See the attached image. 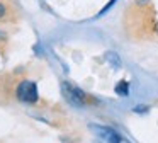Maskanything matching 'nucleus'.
<instances>
[{
  "instance_id": "nucleus-3",
  "label": "nucleus",
  "mask_w": 158,
  "mask_h": 143,
  "mask_svg": "<svg viewBox=\"0 0 158 143\" xmlns=\"http://www.w3.org/2000/svg\"><path fill=\"white\" fill-rule=\"evenodd\" d=\"M107 143H121V140H119V136L116 135V133L114 131H109V129H107Z\"/></svg>"
},
{
  "instance_id": "nucleus-1",
  "label": "nucleus",
  "mask_w": 158,
  "mask_h": 143,
  "mask_svg": "<svg viewBox=\"0 0 158 143\" xmlns=\"http://www.w3.org/2000/svg\"><path fill=\"white\" fill-rule=\"evenodd\" d=\"M15 94H17V99H21L24 102H36L38 101V87L31 80H22L19 84Z\"/></svg>"
},
{
  "instance_id": "nucleus-4",
  "label": "nucleus",
  "mask_w": 158,
  "mask_h": 143,
  "mask_svg": "<svg viewBox=\"0 0 158 143\" xmlns=\"http://www.w3.org/2000/svg\"><path fill=\"white\" fill-rule=\"evenodd\" d=\"M5 14H7V9H5L4 3H0V19H2V17H4Z\"/></svg>"
},
{
  "instance_id": "nucleus-2",
  "label": "nucleus",
  "mask_w": 158,
  "mask_h": 143,
  "mask_svg": "<svg viewBox=\"0 0 158 143\" xmlns=\"http://www.w3.org/2000/svg\"><path fill=\"white\" fill-rule=\"evenodd\" d=\"M116 92L119 95H127V82L121 80L119 84H117V87H116Z\"/></svg>"
}]
</instances>
